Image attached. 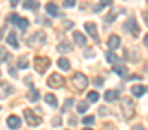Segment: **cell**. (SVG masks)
<instances>
[{"instance_id": "cell-10", "label": "cell", "mask_w": 148, "mask_h": 130, "mask_svg": "<svg viewBox=\"0 0 148 130\" xmlns=\"http://www.w3.org/2000/svg\"><path fill=\"white\" fill-rule=\"evenodd\" d=\"M12 90H14V89H12L9 83H0V97H2V99H5Z\"/></svg>"}, {"instance_id": "cell-21", "label": "cell", "mask_w": 148, "mask_h": 130, "mask_svg": "<svg viewBox=\"0 0 148 130\" xmlns=\"http://www.w3.org/2000/svg\"><path fill=\"white\" fill-rule=\"evenodd\" d=\"M18 68H19V70H26V68H28V59H26V57H23V56L18 57Z\"/></svg>"}, {"instance_id": "cell-32", "label": "cell", "mask_w": 148, "mask_h": 130, "mask_svg": "<svg viewBox=\"0 0 148 130\" xmlns=\"http://www.w3.org/2000/svg\"><path fill=\"white\" fill-rule=\"evenodd\" d=\"M103 83H105V82H103V78H101V77L94 78V85H96V87H103Z\"/></svg>"}, {"instance_id": "cell-19", "label": "cell", "mask_w": 148, "mask_h": 130, "mask_svg": "<svg viewBox=\"0 0 148 130\" xmlns=\"http://www.w3.org/2000/svg\"><path fill=\"white\" fill-rule=\"evenodd\" d=\"M58 50H59V52H70V50H71V43H70V42H61V43L58 45Z\"/></svg>"}, {"instance_id": "cell-44", "label": "cell", "mask_w": 148, "mask_h": 130, "mask_svg": "<svg viewBox=\"0 0 148 130\" xmlns=\"http://www.w3.org/2000/svg\"><path fill=\"white\" fill-rule=\"evenodd\" d=\"M146 90H148V87H146Z\"/></svg>"}, {"instance_id": "cell-18", "label": "cell", "mask_w": 148, "mask_h": 130, "mask_svg": "<svg viewBox=\"0 0 148 130\" xmlns=\"http://www.w3.org/2000/svg\"><path fill=\"white\" fill-rule=\"evenodd\" d=\"M105 99H106V102L117 101V99H119V92H117V90H108V92L105 94Z\"/></svg>"}, {"instance_id": "cell-26", "label": "cell", "mask_w": 148, "mask_h": 130, "mask_svg": "<svg viewBox=\"0 0 148 130\" xmlns=\"http://www.w3.org/2000/svg\"><path fill=\"white\" fill-rule=\"evenodd\" d=\"M7 57H9V52H7V49H5V47H0V62H4Z\"/></svg>"}, {"instance_id": "cell-1", "label": "cell", "mask_w": 148, "mask_h": 130, "mask_svg": "<svg viewBox=\"0 0 148 130\" xmlns=\"http://www.w3.org/2000/svg\"><path fill=\"white\" fill-rule=\"evenodd\" d=\"M87 83H89V80H87V77L84 73H75L71 77V85H73L75 90H84L87 87Z\"/></svg>"}, {"instance_id": "cell-36", "label": "cell", "mask_w": 148, "mask_h": 130, "mask_svg": "<svg viewBox=\"0 0 148 130\" xmlns=\"http://www.w3.org/2000/svg\"><path fill=\"white\" fill-rule=\"evenodd\" d=\"M77 0H64V7H73Z\"/></svg>"}, {"instance_id": "cell-7", "label": "cell", "mask_w": 148, "mask_h": 130, "mask_svg": "<svg viewBox=\"0 0 148 130\" xmlns=\"http://www.w3.org/2000/svg\"><path fill=\"white\" fill-rule=\"evenodd\" d=\"M124 28H125L127 31H131L134 37H136V35H139V28H138V23H136V19H134V18H129V19H127V23L124 24Z\"/></svg>"}, {"instance_id": "cell-23", "label": "cell", "mask_w": 148, "mask_h": 130, "mask_svg": "<svg viewBox=\"0 0 148 130\" xmlns=\"http://www.w3.org/2000/svg\"><path fill=\"white\" fill-rule=\"evenodd\" d=\"M26 97H28V101H32V102H35V101H37V99H38V90H35V89H33V87H32V89H30V92H28V95H26Z\"/></svg>"}, {"instance_id": "cell-41", "label": "cell", "mask_w": 148, "mask_h": 130, "mask_svg": "<svg viewBox=\"0 0 148 130\" xmlns=\"http://www.w3.org/2000/svg\"><path fill=\"white\" fill-rule=\"evenodd\" d=\"M143 42H145V45L148 47V35H145V38H143Z\"/></svg>"}, {"instance_id": "cell-31", "label": "cell", "mask_w": 148, "mask_h": 130, "mask_svg": "<svg viewBox=\"0 0 148 130\" xmlns=\"http://www.w3.org/2000/svg\"><path fill=\"white\" fill-rule=\"evenodd\" d=\"M18 19H19V16H18V14H11V16L7 18V21H9V23H18Z\"/></svg>"}, {"instance_id": "cell-34", "label": "cell", "mask_w": 148, "mask_h": 130, "mask_svg": "<svg viewBox=\"0 0 148 130\" xmlns=\"http://www.w3.org/2000/svg\"><path fill=\"white\" fill-rule=\"evenodd\" d=\"M63 26H64V30H71L73 28V21H64Z\"/></svg>"}, {"instance_id": "cell-12", "label": "cell", "mask_w": 148, "mask_h": 130, "mask_svg": "<svg viewBox=\"0 0 148 130\" xmlns=\"http://www.w3.org/2000/svg\"><path fill=\"white\" fill-rule=\"evenodd\" d=\"M120 45V38H119V35H110L108 37V49H117Z\"/></svg>"}, {"instance_id": "cell-43", "label": "cell", "mask_w": 148, "mask_h": 130, "mask_svg": "<svg viewBox=\"0 0 148 130\" xmlns=\"http://www.w3.org/2000/svg\"><path fill=\"white\" fill-rule=\"evenodd\" d=\"M0 35H2V30H0Z\"/></svg>"}, {"instance_id": "cell-28", "label": "cell", "mask_w": 148, "mask_h": 130, "mask_svg": "<svg viewBox=\"0 0 148 130\" xmlns=\"http://www.w3.org/2000/svg\"><path fill=\"white\" fill-rule=\"evenodd\" d=\"M87 106H89L87 102H80V104L77 106V111H79V113H86V111H87Z\"/></svg>"}, {"instance_id": "cell-2", "label": "cell", "mask_w": 148, "mask_h": 130, "mask_svg": "<svg viewBox=\"0 0 148 130\" xmlns=\"http://www.w3.org/2000/svg\"><path fill=\"white\" fill-rule=\"evenodd\" d=\"M134 113H136V108H134V104H132V99L125 97V99L122 101V114H124V118H125V120H131V118L134 116Z\"/></svg>"}, {"instance_id": "cell-25", "label": "cell", "mask_w": 148, "mask_h": 130, "mask_svg": "<svg viewBox=\"0 0 148 130\" xmlns=\"http://www.w3.org/2000/svg\"><path fill=\"white\" fill-rule=\"evenodd\" d=\"M98 99H99V94H98L96 90H92V92L87 94V101H89V102H98Z\"/></svg>"}, {"instance_id": "cell-17", "label": "cell", "mask_w": 148, "mask_h": 130, "mask_svg": "<svg viewBox=\"0 0 148 130\" xmlns=\"http://www.w3.org/2000/svg\"><path fill=\"white\" fill-rule=\"evenodd\" d=\"M58 66H59L61 70L68 71V70H70V61H68L66 57H59V59H58Z\"/></svg>"}, {"instance_id": "cell-6", "label": "cell", "mask_w": 148, "mask_h": 130, "mask_svg": "<svg viewBox=\"0 0 148 130\" xmlns=\"http://www.w3.org/2000/svg\"><path fill=\"white\" fill-rule=\"evenodd\" d=\"M28 43L30 45H42V43H45V33L44 31H37V33H33L32 35V38L28 40Z\"/></svg>"}, {"instance_id": "cell-40", "label": "cell", "mask_w": 148, "mask_h": 130, "mask_svg": "<svg viewBox=\"0 0 148 130\" xmlns=\"http://www.w3.org/2000/svg\"><path fill=\"white\" fill-rule=\"evenodd\" d=\"M18 4H19V0H11V5H12V7H16Z\"/></svg>"}, {"instance_id": "cell-39", "label": "cell", "mask_w": 148, "mask_h": 130, "mask_svg": "<svg viewBox=\"0 0 148 130\" xmlns=\"http://www.w3.org/2000/svg\"><path fill=\"white\" fill-rule=\"evenodd\" d=\"M143 19H145V23L148 24V12H143Z\"/></svg>"}, {"instance_id": "cell-11", "label": "cell", "mask_w": 148, "mask_h": 130, "mask_svg": "<svg viewBox=\"0 0 148 130\" xmlns=\"http://www.w3.org/2000/svg\"><path fill=\"white\" fill-rule=\"evenodd\" d=\"M45 11H47V14H51V16H54V18L61 16V12L58 11V5H56V4H52V2H49V4L45 5Z\"/></svg>"}, {"instance_id": "cell-3", "label": "cell", "mask_w": 148, "mask_h": 130, "mask_svg": "<svg viewBox=\"0 0 148 130\" xmlns=\"http://www.w3.org/2000/svg\"><path fill=\"white\" fill-rule=\"evenodd\" d=\"M49 66H51V59H49V57H44V56L35 57V70H37V73H38V75L45 73Z\"/></svg>"}, {"instance_id": "cell-16", "label": "cell", "mask_w": 148, "mask_h": 130, "mask_svg": "<svg viewBox=\"0 0 148 130\" xmlns=\"http://www.w3.org/2000/svg\"><path fill=\"white\" fill-rule=\"evenodd\" d=\"M145 87L143 85H132V89H131V92H132V95H136V97H141L143 94H145Z\"/></svg>"}, {"instance_id": "cell-14", "label": "cell", "mask_w": 148, "mask_h": 130, "mask_svg": "<svg viewBox=\"0 0 148 130\" xmlns=\"http://www.w3.org/2000/svg\"><path fill=\"white\" fill-rule=\"evenodd\" d=\"M7 43H9L12 49H18V47H19V42H18V38H16V33H14V31H11V33L7 35Z\"/></svg>"}, {"instance_id": "cell-5", "label": "cell", "mask_w": 148, "mask_h": 130, "mask_svg": "<svg viewBox=\"0 0 148 130\" xmlns=\"http://www.w3.org/2000/svg\"><path fill=\"white\" fill-rule=\"evenodd\" d=\"M23 114H25V120L28 121V125H30V127H35V125L42 123L40 116H38V114H35L32 109H25V111H23Z\"/></svg>"}, {"instance_id": "cell-4", "label": "cell", "mask_w": 148, "mask_h": 130, "mask_svg": "<svg viewBox=\"0 0 148 130\" xmlns=\"http://www.w3.org/2000/svg\"><path fill=\"white\" fill-rule=\"evenodd\" d=\"M47 85L52 87V89H59V87L64 85V78H63L59 73H52V75L47 78Z\"/></svg>"}, {"instance_id": "cell-29", "label": "cell", "mask_w": 148, "mask_h": 130, "mask_svg": "<svg viewBox=\"0 0 148 130\" xmlns=\"http://www.w3.org/2000/svg\"><path fill=\"white\" fill-rule=\"evenodd\" d=\"M71 104H73V99H66V101H64V106L61 108V111L64 113V111H66V109H68V108H70Z\"/></svg>"}, {"instance_id": "cell-20", "label": "cell", "mask_w": 148, "mask_h": 130, "mask_svg": "<svg viewBox=\"0 0 148 130\" xmlns=\"http://www.w3.org/2000/svg\"><path fill=\"white\" fill-rule=\"evenodd\" d=\"M106 61L112 62V64H117L120 59H119V56H117L115 52H106Z\"/></svg>"}, {"instance_id": "cell-35", "label": "cell", "mask_w": 148, "mask_h": 130, "mask_svg": "<svg viewBox=\"0 0 148 130\" xmlns=\"http://www.w3.org/2000/svg\"><path fill=\"white\" fill-rule=\"evenodd\" d=\"M9 75L16 78V77H18V70H16V68H12V66H9Z\"/></svg>"}, {"instance_id": "cell-37", "label": "cell", "mask_w": 148, "mask_h": 130, "mask_svg": "<svg viewBox=\"0 0 148 130\" xmlns=\"http://www.w3.org/2000/svg\"><path fill=\"white\" fill-rule=\"evenodd\" d=\"M113 0H101V5H110Z\"/></svg>"}, {"instance_id": "cell-27", "label": "cell", "mask_w": 148, "mask_h": 130, "mask_svg": "<svg viewBox=\"0 0 148 130\" xmlns=\"http://www.w3.org/2000/svg\"><path fill=\"white\" fill-rule=\"evenodd\" d=\"M113 70H115V73H117V75H120V77H125V75H127V70H125L124 66H115Z\"/></svg>"}, {"instance_id": "cell-8", "label": "cell", "mask_w": 148, "mask_h": 130, "mask_svg": "<svg viewBox=\"0 0 148 130\" xmlns=\"http://www.w3.org/2000/svg\"><path fill=\"white\" fill-rule=\"evenodd\" d=\"M7 125H9V128H12V130H18V128L21 127V120H19V116H16V114H11V116L7 118Z\"/></svg>"}, {"instance_id": "cell-22", "label": "cell", "mask_w": 148, "mask_h": 130, "mask_svg": "<svg viewBox=\"0 0 148 130\" xmlns=\"http://www.w3.org/2000/svg\"><path fill=\"white\" fill-rule=\"evenodd\" d=\"M16 24H18V26H19V28H21V30H23V31H25V30H26V28H28V26H30V21H28V19H26V18H19V19H18V23H16Z\"/></svg>"}, {"instance_id": "cell-30", "label": "cell", "mask_w": 148, "mask_h": 130, "mask_svg": "<svg viewBox=\"0 0 148 130\" xmlns=\"http://www.w3.org/2000/svg\"><path fill=\"white\" fill-rule=\"evenodd\" d=\"M82 123H84V125H92V123H94V116H86V118L82 120Z\"/></svg>"}, {"instance_id": "cell-9", "label": "cell", "mask_w": 148, "mask_h": 130, "mask_svg": "<svg viewBox=\"0 0 148 130\" xmlns=\"http://www.w3.org/2000/svg\"><path fill=\"white\" fill-rule=\"evenodd\" d=\"M73 38H75V43H77V45H80V47H84V45L87 43L86 35H84V33H80V31H73Z\"/></svg>"}, {"instance_id": "cell-33", "label": "cell", "mask_w": 148, "mask_h": 130, "mask_svg": "<svg viewBox=\"0 0 148 130\" xmlns=\"http://www.w3.org/2000/svg\"><path fill=\"white\" fill-rule=\"evenodd\" d=\"M61 123H63V121H61V118H59V116L52 118V125H54V127H61Z\"/></svg>"}, {"instance_id": "cell-42", "label": "cell", "mask_w": 148, "mask_h": 130, "mask_svg": "<svg viewBox=\"0 0 148 130\" xmlns=\"http://www.w3.org/2000/svg\"><path fill=\"white\" fill-rule=\"evenodd\" d=\"M84 130H92V128H84Z\"/></svg>"}, {"instance_id": "cell-24", "label": "cell", "mask_w": 148, "mask_h": 130, "mask_svg": "<svg viewBox=\"0 0 148 130\" xmlns=\"http://www.w3.org/2000/svg\"><path fill=\"white\" fill-rule=\"evenodd\" d=\"M45 102L49 104V106H58V99H56V95H52V94H47L45 95Z\"/></svg>"}, {"instance_id": "cell-15", "label": "cell", "mask_w": 148, "mask_h": 130, "mask_svg": "<svg viewBox=\"0 0 148 130\" xmlns=\"http://www.w3.org/2000/svg\"><path fill=\"white\" fill-rule=\"evenodd\" d=\"M84 26H86L87 33H89L92 38H98V30H96V24H94V23H86Z\"/></svg>"}, {"instance_id": "cell-38", "label": "cell", "mask_w": 148, "mask_h": 130, "mask_svg": "<svg viewBox=\"0 0 148 130\" xmlns=\"http://www.w3.org/2000/svg\"><path fill=\"white\" fill-rule=\"evenodd\" d=\"M131 130H145V128H143V125H136V127H132Z\"/></svg>"}, {"instance_id": "cell-13", "label": "cell", "mask_w": 148, "mask_h": 130, "mask_svg": "<svg viewBox=\"0 0 148 130\" xmlns=\"http://www.w3.org/2000/svg\"><path fill=\"white\" fill-rule=\"evenodd\" d=\"M25 9H30V11H37L40 7V2L38 0H25Z\"/></svg>"}]
</instances>
